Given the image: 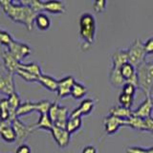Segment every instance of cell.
I'll return each mask as SVG.
<instances>
[{
  "mask_svg": "<svg viewBox=\"0 0 153 153\" xmlns=\"http://www.w3.org/2000/svg\"><path fill=\"white\" fill-rule=\"evenodd\" d=\"M0 6L13 21L23 24L28 30H32L37 13L30 7L23 5L20 1L16 2L9 0H0Z\"/></svg>",
  "mask_w": 153,
  "mask_h": 153,
  "instance_id": "cell-1",
  "label": "cell"
},
{
  "mask_svg": "<svg viewBox=\"0 0 153 153\" xmlns=\"http://www.w3.org/2000/svg\"><path fill=\"white\" fill-rule=\"evenodd\" d=\"M97 24L94 16L90 13H83L79 17V36L83 46H91L95 40Z\"/></svg>",
  "mask_w": 153,
  "mask_h": 153,
  "instance_id": "cell-2",
  "label": "cell"
},
{
  "mask_svg": "<svg viewBox=\"0 0 153 153\" xmlns=\"http://www.w3.org/2000/svg\"><path fill=\"white\" fill-rule=\"evenodd\" d=\"M136 72L139 79V88H141L148 97L153 89V61L143 62L137 67Z\"/></svg>",
  "mask_w": 153,
  "mask_h": 153,
  "instance_id": "cell-3",
  "label": "cell"
},
{
  "mask_svg": "<svg viewBox=\"0 0 153 153\" xmlns=\"http://www.w3.org/2000/svg\"><path fill=\"white\" fill-rule=\"evenodd\" d=\"M126 51L128 56V61L133 66H135L136 68L143 64V62H146V53L145 51V48H143V43L140 38H136Z\"/></svg>",
  "mask_w": 153,
  "mask_h": 153,
  "instance_id": "cell-4",
  "label": "cell"
},
{
  "mask_svg": "<svg viewBox=\"0 0 153 153\" xmlns=\"http://www.w3.org/2000/svg\"><path fill=\"white\" fill-rule=\"evenodd\" d=\"M51 103L52 102H50L49 100H43L37 102H23L20 104V106L17 109L16 116L18 118L19 116H23V115L29 114L32 111H38L40 114L48 113V110H49L51 106Z\"/></svg>",
  "mask_w": 153,
  "mask_h": 153,
  "instance_id": "cell-5",
  "label": "cell"
},
{
  "mask_svg": "<svg viewBox=\"0 0 153 153\" xmlns=\"http://www.w3.org/2000/svg\"><path fill=\"white\" fill-rule=\"evenodd\" d=\"M8 52L14 57V59H16L18 61L22 62V60L25 59V57H27L31 54L32 49L28 44H26V43L13 39L12 44L8 48Z\"/></svg>",
  "mask_w": 153,
  "mask_h": 153,
  "instance_id": "cell-6",
  "label": "cell"
},
{
  "mask_svg": "<svg viewBox=\"0 0 153 153\" xmlns=\"http://www.w3.org/2000/svg\"><path fill=\"white\" fill-rule=\"evenodd\" d=\"M14 74L6 73L5 75H0V93L6 96L12 95L16 92L14 85Z\"/></svg>",
  "mask_w": 153,
  "mask_h": 153,
  "instance_id": "cell-7",
  "label": "cell"
},
{
  "mask_svg": "<svg viewBox=\"0 0 153 153\" xmlns=\"http://www.w3.org/2000/svg\"><path fill=\"white\" fill-rule=\"evenodd\" d=\"M127 126V120L115 117L112 115H108L104 119V130L110 135L116 133L121 126Z\"/></svg>",
  "mask_w": 153,
  "mask_h": 153,
  "instance_id": "cell-8",
  "label": "cell"
},
{
  "mask_svg": "<svg viewBox=\"0 0 153 153\" xmlns=\"http://www.w3.org/2000/svg\"><path fill=\"white\" fill-rule=\"evenodd\" d=\"M51 133L54 140L56 141V143L59 147L63 148L69 145L71 140V134L65 128H60L54 126L51 129Z\"/></svg>",
  "mask_w": 153,
  "mask_h": 153,
  "instance_id": "cell-9",
  "label": "cell"
},
{
  "mask_svg": "<svg viewBox=\"0 0 153 153\" xmlns=\"http://www.w3.org/2000/svg\"><path fill=\"white\" fill-rule=\"evenodd\" d=\"M95 102L93 99H84L81 100V102L76 108H75L73 111L69 114V117L71 118H76L81 116H86V115L90 114L92 112V110L94 108Z\"/></svg>",
  "mask_w": 153,
  "mask_h": 153,
  "instance_id": "cell-10",
  "label": "cell"
},
{
  "mask_svg": "<svg viewBox=\"0 0 153 153\" xmlns=\"http://www.w3.org/2000/svg\"><path fill=\"white\" fill-rule=\"evenodd\" d=\"M75 82L76 80L73 76H66L64 78L59 79L57 89H56L57 96L60 98H63L71 95V89L73 87Z\"/></svg>",
  "mask_w": 153,
  "mask_h": 153,
  "instance_id": "cell-11",
  "label": "cell"
},
{
  "mask_svg": "<svg viewBox=\"0 0 153 153\" xmlns=\"http://www.w3.org/2000/svg\"><path fill=\"white\" fill-rule=\"evenodd\" d=\"M12 126L13 128L14 132H16V142L20 143V145L22 143V142L28 137L29 134L32 132L31 126H25V124H24L18 118H16V120H13V121L12 122Z\"/></svg>",
  "mask_w": 153,
  "mask_h": 153,
  "instance_id": "cell-12",
  "label": "cell"
},
{
  "mask_svg": "<svg viewBox=\"0 0 153 153\" xmlns=\"http://www.w3.org/2000/svg\"><path fill=\"white\" fill-rule=\"evenodd\" d=\"M152 109H153V103H152L151 96H148V97H146L143 102L139 105L137 109L134 110L133 115L134 116L140 117L142 119H146L148 117H151Z\"/></svg>",
  "mask_w": 153,
  "mask_h": 153,
  "instance_id": "cell-13",
  "label": "cell"
},
{
  "mask_svg": "<svg viewBox=\"0 0 153 153\" xmlns=\"http://www.w3.org/2000/svg\"><path fill=\"white\" fill-rule=\"evenodd\" d=\"M1 56H2L3 63H4V67H5V69L7 70V73L16 74V71L19 69V67H20L21 62L18 61L16 59H14V57L8 52V50L3 51Z\"/></svg>",
  "mask_w": 153,
  "mask_h": 153,
  "instance_id": "cell-14",
  "label": "cell"
},
{
  "mask_svg": "<svg viewBox=\"0 0 153 153\" xmlns=\"http://www.w3.org/2000/svg\"><path fill=\"white\" fill-rule=\"evenodd\" d=\"M0 137L4 141L13 143L16 141V135L12 126V123L7 121H2L0 124Z\"/></svg>",
  "mask_w": 153,
  "mask_h": 153,
  "instance_id": "cell-15",
  "label": "cell"
},
{
  "mask_svg": "<svg viewBox=\"0 0 153 153\" xmlns=\"http://www.w3.org/2000/svg\"><path fill=\"white\" fill-rule=\"evenodd\" d=\"M66 11L65 5L59 0H48L43 1V12H49L52 13H61Z\"/></svg>",
  "mask_w": 153,
  "mask_h": 153,
  "instance_id": "cell-16",
  "label": "cell"
},
{
  "mask_svg": "<svg viewBox=\"0 0 153 153\" xmlns=\"http://www.w3.org/2000/svg\"><path fill=\"white\" fill-rule=\"evenodd\" d=\"M112 67L114 68L120 69L121 66L123 65L124 63H126L128 61V56H127V51L126 50H117L115 51L112 56Z\"/></svg>",
  "mask_w": 153,
  "mask_h": 153,
  "instance_id": "cell-17",
  "label": "cell"
},
{
  "mask_svg": "<svg viewBox=\"0 0 153 153\" xmlns=\"http://www.w3.org/2000/svg\"><path fill=\"white\" fill-rule=\"evenodd\" d=\"M37 81L41 85L44 86L45 88H47L48 90L53 91V92H56L57 82H59V80L56 79L54 76H49V75H45V74H41L39 76H38Z\"/></svg>",
  "mask_w": 153,
  "mask_h": 153,
  "instance_id": "cell-18",
  "label": "cell"
},
{
  "mask_svg": "<svg viewBox=\"0 0 153 153\" xmlns=\"http://www.w3.org/2000/svg\"><path fill=\"white\" fill-rule=\"evenodd\" d=\"M68 118H69L68 108L66 106H62V105H60L59 108V111H57L56 117L54 121V126H56L57 127H60V128H65Z\"/></svg>",
  "mask_w": 153,
  "mask_h": 153,
  "instance_id": "cell-19",
  "label": "cell"
},
{
  "mask_svg": "<svg viewBox=\"0 0 153 153\" xmlns=\"http://www.w3.org/2000/svg\"><path fill=\"white\" fill-rule=\"evenodd\" d=\"M31 126L32 131L37 128H43V129H46V130L51 131V129L54 126V123H53L50 117L48 116V114L45 113V114H40L38 121L35 124H33V126Z\"/></svg>",
  "mask_w": 153,
  "mask_h": 153,
  "instance_id": "cell-20",
  "label": "cell"
},
{
  "mask_svg": "<svg viewBox=\"0 0 153 153\" xmlns=\"http://www.w3.org/2000/svg\"><path fill=\"white\" fill-rule=\"evenodd\" d=\"M109 115H112V116L121 118V119L127 120L128 118H130L133 115V110L130 108L123 107L122 105H116V106H113L110 108Z\"/></svg>",
  "mask_w": 153,
  "mask_h": 153,
  "instance_id": "cell-21",
  "label": "cell"
},
{
  "mask_svg": "<svg viewBox=\"0 0 153 153\" xmlns=\"http://www.w3.org/2000/svg\"><path fill=\"white\" fill-rule=\"evenodd\" d=\"M109 81L115 87H122L126 83V79L123 78V76L120 72V69L112 67L109 72Z\"/></svg>",
  "mask_w": 153,
  "mask_h": 153,
  "instance_id": "cell-22",
  "label": "cell"
},
{
  "mask_svg": "<svg viewBox=\"0 0 153 153\" xmlns=\"http://www.w3.org/2000/svg\"><path fill=\"white\" fill-rule=\"evenodd\" d=\"M35 23L39 30L45 31L51 26V19L45 13H38L35 18Z\"/></svg>",
  "mask_w": 153,
  "mask_h": 153,
  "instance_id": "cell-23",
  "label": "cell"
},
{
  "mask_svg": "<svg viewBox=\"0 0 153 153\" xmlns=\"http://www.w3.org/2000/svg\"><path fill=\"white\" fill-rule=\"evenodd\" d=\"M127 126H130L131 128L135 129V130L146 131L145 119L134 116V115H132L130 118L127 119Z\"/></svg>",
  "mask_w": 153,
  "mask_h": 153,
  "instance_id": "cell-24",
  "label": "cell"
},
{
  "mask_svg": "<svg viewBox=\"0 0 153 153\" xmlns=\"http://www.w3.org/2000/svg\"><path fill=\"white\" fill-rule=\"evenodd\" d=\"M87 91L88 89L84 84L76 81L73 85V87L71 89V96L76 100H79V99H82L84 96L87 94Z\"/></svg>",
  "mask_w": 153,
  "mask_h": 153,
  "instance_id": "cell-25",
  "label": "cell"
},
{
  "mask_svg": "<svg viewBox=\"0 0 153 153\" xmlns=\"http://www.w3.org/2000/svg\"><path fill=\"white\" fill-rule=\"evenodd\" d=\"M120 72H121L123 78L126 79V82H127V81L137 73L136 67L133 66L130 62H126V63L122 65L121 68H120Z\"/></svg>",
  "mask_w": 153,
  "mask_h": 153,
  "instance_id": "cell-26",
  "label": "cell"
},
{
  "mask_svg": "<svg viewBox=\"0 0 153 153\" xmlns=\"http://www.w3.org/2000/svg\"><path fill=\"white\" fill-rule=\"evenodd\" d=\"M81 124H82V120H81L80 117H76V118L69 117L68 120H67L65 129L70 134H72V133L76 132V130H79L81 126Z\"/></svg>",
  "mask_w": 153,
  "mask_h": 153,
  "instance_id": "cell-27",
  "label": "cell"
},
{
  "mask_svg": "<svg viewBox=\"0 0 153 153\" xmlns=\"http://www.w3.org/2000/svg\"><path fill=\"white\" fill-rule=\"evenodd\" d=\"M19 68H21L23 70L29 72V73L36 76L37 78L42 74L40 66L38 65L36 62H31V63H23V62H21L20 67H19Z\"/></svg>",
  "mask_w": 153,
  "mask_h": 153,
  "instance_id": "cell-28",
  "label": "cell"
},
{
  "mask_svg": "<svg viewBox=\"0 0 153 153\" xmlns=\"http://www.w3.org/2000/svg\"><path fill=\"white\" fill-rule=\"evenodd\" d=\"M0 119L2 121L10 122V106H9L8 99L0 100Z\"/></svg>",
  "mask_w": 153,
  "mask_h": 153,
  "instance_id": "cell-29",
  "label": "cell"
},
{
  "mask_svg": "<svg viewBox=\"0 0 153 153\" xmlns=\"http://www.w3.org/2000/svg\"><path fill=\"white\" fill-rule=\"evenodd\" d=\"M13 39L14 38L12 36L11 33L3 30V29H0V45L9 48V46L12 44Z\"/></svg>",
  "mask_w": 153,
  "mask_h": 153,
  "instance_id": "cell-30",
  "label": "cell"
},
{
  "mask_svg": "<svg viewBox=\"0 0 153 153\" xmlns=\"http://www.w3.org/2000/svg\"><path fill=\"white\" fill-rule=\"evenodd\" d=\"M118 100L120 102V105H122V106H123V107L131 109V106H132L133 102H134V97L126 95L124 93H121L119 96V98H118Z\"/></svg>",
  "mask_w": 153,
  "mask_h": 153,
  "instance_id": "cell-31",
  "label": "cell"
},
{
  "mask_svg": "<svg viewBox=\"0 0 153 153\" xmlns=\"http://www.w3.org/2000/svg\"><path fill=\"white\" fill-rule=\"evenodd\" d=\"M16 74L19 76H21V78L23 79H25L26 81H37V76H35V75H33L31 73H29V72L25 71V70H23L21 68H19L17 71H16Z\"/></svg>",
  "mask_w": 153,
  "mask_h": 153,
  "instance_id": "cell-32",
  "label": "cell"
},
{
  "mask_svg": "<svg viewBox=\"0 0 153 153\" xmlns=\"http://www.w3.org/2000/svg\"><path fill=\"white\" fill-rule=\"evenodd\" d=\"M59 103L57 102H52L51 103V106L49 108V110H48V116L50 117V119L52 120V122L53 123H54V121H55V119L56 117V114H57V111H59Z\"/></svg>",
  "mask_w": 153,
  "mask_h": 153,
  "instance_id": "cell-33",
  "label": "cell"
},
{
  "mask_svg": "<svg viewBox=\"0 0 153 153\" xmlns=\"http://www.w3.org/2000/svg\"><path fill=\"white\" fill-rule=\"evenodd\" d=\"M136 90H137L136 86H134L133 84L129 83V82H126L122 86V93H124V94L129 95V96H132V97L135 96Z\"/></svg>",
  "mask_w": 153,
  "mask_h": 153,
  "instance_id": "cell-34",
  "label": "cell"
},
{
  "mask_svg": "<svg viewBox=\"0 0 153 153\" xmlns=\"http://www.w3.org/2000/svg\"><path fill=\"white\" fill-rule=\"evenodd\" d=\"M106 7V1L105 0H96L93 2V9L96 13H102Z\"/></svg>",
  "mask_w": 153,
  "mask_h": 153,
  "instance_id": "cell-35",
  "label": "cell"
},
{
  "mask_svg": "<svg viewBox=\"0 0 153 153\" xmlns=\"http://www.w3.org/2000/svg\"><path fill=\"white\" fill-rule=\"evenodd\" d=\"M143 48L146 55H153V36L147 38L146 41L143 43Z\"/></svg>",
  "mask_w": 153,
  "mask_h": 153,
  "instance_id": "cell-36",
  "label": "cell"
},
{
  "mask_svg": "<svg viewBox=\"0 0 153 153\" xmlns=\"http://www.w3.org/2000/svg\"><path fill=\"white\" fill-rule=\"evenodd\" d=\"M127 153H147V148H143L140 146H129L126 148Z\"/></svg>",
  "mask_w": 153,
  "mask_h": 153,
  "instance_id": "cell-37",
  "label": "cell"
},
{
  "mask_svg": "<svg viewBox=\"0 0 153 153\" xmlns=\"http://www.w3.org/2000/svg\"><path fill=\"white\" fill-rule=\"evenodd\" d=\"M31 152H32L31 147L28 145H26V143H21L16 149V153H31Z\"/></svg>",
  "mask_w": 153,
  "mask_h": 153,
  "instance_id": "cell-38",
  "label": "cell"
},
{
  "mask_svg": "<svg viewBox=\"0 0 153 153\" xmlns=\"http://www.w3.org/2000/svg\"><path fill=\"white\" fill-rule=\"evenodd\" d=\"M145 123H146V131H150L153 133V117H148L145 119Z\"/></svg>",
  "mask_w": 153,
  "mask_h": 153,
  "instance_id": "cell-39",
  "label": "cell"
},
{
  "mask_svg": "<svg viewBox=\"0 0 153 153\" xmlns=\"http://www.w3.org/2000/svg\"><path fill=\"white\" fill-rule=\"evenodd\" d=\"M81 153H97V148H96L94 146H86Z\"/></svg>",
  "mask_w": 153,
  "mask_h": 153,
  "instance_id": "cell-40",
  "label": "cell"
},
{
  "mask_svg": "<svg viewBox=\"0 0 153 153\" xmlns=\"http://www.w3.org/2000/svg\"><path fill=\"white\" fill-rule=\"evenodd\" d=\"M147 153H153V146H151L150 148H147Z\"/></svg>",
  "mask_w": 153,
  "mask_h": 153,
  "instance_id": "cell-41",
  "label": "cell"
},
{
  "mask_svg": "<svg viewBox=\"0 0 153 153\" xmlns=\"http://www.w3.org/2000/svg\"><path fill=\"white\" fill-rule=\"evenodd\" d=\"M1 123H2V120H1V119H0V124H1Z\"/></svg>",
  "mask_w": 153,
  "mask_h": 153,
  "instance_id": "cell-42",
  "label": "cell"
},
{
  "mask_svg": "<svg viewBox=\"0 0 153 153\" xmlns=\"http://www.w3.org/2000/svg\"><path fill=\"white\" fill-rule=\"evenodd\" d=\"M151 100H152V103H153V97H151Z\"/></svg>",
  "mask_w": 153,
  "mask_h": 153,
  "instance_id": "cell-43",
  "label": "cell"
},
{
  "mask_svg": "<svg viewBox=\"0 0 153 153\" xmlns=\"http://www.w3.org/2000/svg\"><path fill=\"white\" fill-rule=\"evenodd\" d=\"M152 134H153V133H152Z\"/></svg>",
  "mask_w": 153,
  "mask_h": 153,
  "instance_id": "cell-44",
  "label": "cell"
}]
</instances>
